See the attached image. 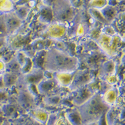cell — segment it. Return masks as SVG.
<instances>
[{
    "label": "cell",
    "instance_id": "cell-3",
    "mask_svg": "<svg viewBox=\"0 0 125 125\" xmlns=\"http://www.w3.org/2000/svg\"><path fill=\"white\" fill-rule=\"evenodd\" d=\"M51 10L53 20L62 25L71 23L76 15L75 8L70 0H54Z\"/></svg>",
    "mask_w": 125,
    "mask_h": 125
},
{
    "label": "cell",
    "instance_id": "cell-18",
    "mask_svg": "<svg viewBox=\"0 0 125 125\" xmlns=\"http://www.w3.org/2000/svg\"><path fill=\"white\" fill-rule=\"evenodd\" d=\"M115 69V65L112 61H108L105 62L102 67V72L106 75H112Z\"/></svg>",
    "mask_w": 125,
    "mask_h": 125
},
{
    "label": "cell",
    "instance_id": "cell-2",
    "mask_svg": "<svg viewBox=\"0 0 125 125\" xmlns=\"http://www.w3.org/2000/svg\"><path fill=\"white\" fill-rule=\"evenodd\" d=\"M109 108V105L104 102L100 94H95L86 103L79 107L83 125L97 123Z\"/></svg>",
    "mask_w": 125,
    "mask_h": 125
},
{
    "label": "cell",
    "instance_id": "cell-22",
    "mask_svg": "<svg viewBox=\"0 0 125 125\" xmlns=\"http://www.w3.org/2000/svg\"><path fill=\"white\" fill-rule=\"evenodd\" d=\"M86 125H98V124H97V123H91V124H87Z\"/></svg>",
    "mask_w": 125,
    "mask_h": 125
},
{
    "label": "cell",
    "instance_id": "cell-23",
    "mask_svg": "<svg viewBox=\"0 0 125 125\" xmlns=\"http://www.w3.org/2000/svg\"><path fill=\"white\" fill-rule=\"evenodd\" d=\"M13 1V2L15 3H16V2H18V1H19L20 0H12Z\"/></svg>",
    "mask_w": 125,
    "mask_h": 125
},
{
    "label": "cell",
    "instance_id": "cell-5",
    "mask_svg": "<svg viewBox=\"0 0 125 125\" xmlns=\"http://www.w3.org/2000/svg\"><path fill=\"white\" fill-rule=\"evenodd\" d=\"M3 17L9 36L14 34L24 22L14 11L3 14Z\"/></svg>",
    "mask_w": 125,
    "mask_h": 125
},
{
    "label": "cell",
    "instance_id": "cell-19",
    "mask_svg": "<svg viewBox=\"0 0 125 125\" xmlns=\"http://www.w3.org/2000/svg\"><path fill=\"white\" fill-rule=\"evenodd\" d=\"M61 98L58 95H52L44 98V103L49 106H55L59 104Z\"/></svg>",
    "mask_w": 125,
    "mask_h": 125
},
{
    "label": "cell",
    "instance_id": "cell-8",
    "mask_svg": "<svg viewBox=\"0 0 125 125\" xmlns=\"http://www.w3.org/2000/svg\"><path fill=\"white\" fill-rule=\"evenodd\" d=\"M58 82L57 80L43 79L37 85L38 92L41 94H47L56 87Z\"/></svg>",
    "mask_w": 125,
    "mask_h": 125
},
{
    "label": "cell",
    "instance_id": "cell-20",
    "mask_svg": "<svg viewBox=\"0 0 125 125\" xmlns=\"http://www.w3.org/2000/svg\"><path fill=\"white\" fill-rule=\"evenodd\" d=\"M2 111L6 115L12 116L16 112V108L13 104H8L4 106Z\"/></svg>",
    "mask_w": 125,
    "mask_h": 125
},
{
    "label": "cell",
    "instance_id": "cell-16",
    "mask_svg": "<svg viewBox=\"0 0 125 125\" xmlns=\"http://www.w3.org/2000/svg\"><path fill=\"white\" fill-rule=\"evenodd\" d=\"M30 10L31 9L28 6L21 5L17 6L16 9L14 8V11L24 21L27 19Z\"/></svg>",
    "mask_w": 125,
    "mask_h": 125
},
{
    "label": "cell",
    "instance_id": "cell-1",
    "mask_svg": "<svg viewBox=\"0 0 125 125\" xmlns=\"http://www.w3.org/2000/svg\"><path fill=\"white\" fill-rule=\"evenodd\" d=\"M79 67V60L74 56L57 48L49 49L46 52L44 67L54 73H73Z\"/></svg>",
    "mask_w": 125,
    "mask_h": 125
},
{
    "label": "cell",
    "instance_id": "cell-10",
    "mask_svg": "<svg viewBox=\"0 0 125 125\" xmlns=\"http://www.w3.org/2000/svg\"><path fill=\"white\" fill-rule=\"evenodd\" d=\"M19 77L17 73L9 72H5L3 74V80L4 87L9 88L16 84Z\"/></svg>",
    "mask_w": 125,
    "mask_h": 125
},
{
    "label": "cell",
    "instance_id": "cell-6",
    "mask_svg": "<svg viewBox=\"0 0 125 125\" xmlns=\"http://www.w3.org/2000/svg\"><path fill=\"white\" fill-rule=\"evenodd\" d=\"M17 101L20 106L24 109H28L33 106L35 99L32 94L26 89L24 88L20 90Z\"/></svg>",
    "mask_w": 125,
    "mask_h": 125
},
{
    "label": "cell",
    "instance_id": "cell-11",
    "mask_svg": "<svg viewBox=\"0 0 125 125\" xmlns=\"http://www.w3.org/2000/svg\"><path fill=\"white\" fill-rule=\"evenodd\" d=\"M66 118L71 125H83L81 117L78 110L69 112L66 114Z\"/></svg>",
    "mask_w": 125,
    "mask_h": 125
},
{
    "label": "cell",
    "instance_id": "cell-15",
    "mask_svg": "<svg viewBox=\"0 0 125 125\" xmlns=\"http://www.w3.org/2000/svg\"><path fill=\"white\" fill-rule=\"evenodd\" d=\"M117 93L115 90L110 89L105 93V95L103 98L104 101L108 105H112L117 100Z\"/></svg>",
    "mask_w": 125,
    "mask_h": 125
},
{
    "label": "cell",
    "instance_id": "cell-7",
    "mask_svg": "<svg viewBox=\"0 0 125 125\" xmlns=\"http://www.w3.org/2000/svg\"><path fill=\"white\" fill-rule=\"evenodd\" d=\"M94 95L95 93L90 89L84 87L80 89V91L73 100V103L76 106L80 107L86 103Z\"/></svg>",
    "mask_w": 125,
    "mask_h": 125
},
{
    "label": "cell",
    "instance_id": "cell-13",
    "mask_svg": "<svg viewBox=\"0 0 125 125\" xmlns=\"http://www.w3.org/2000/svg\"><path fill=\"white\" fill-rule=\"evenodd\" d=\"M21 70H22L21 66L16 57L12 58L6 64L5 70L6 72L18 73Z\"/></svg>",
    "mask_w": 125,
    "mask_h": 125
},
{
    "label": "cell",
    "instance_id": "cell-21",
    "mask_svg": "<svg viewBox=\"0 0 125 125\" xmlns=\"http://www.w3.org/2000/svg\"><path fill=\"white\" fill-rule=\"evenodd\" d=\"M8 35L4 21L3 14L0 15V39H4Z\"/></svg>",
    "mask_w": 125,
    "mask_h": 125
},
{
    "label": "cell",
    "instance_id": "cell-14",
    "mask_svg": "<svg viewBox=\"0 0 125 125\" xmlns=\"http://www.w3.org/2000/svg\"><path fill=\"white\" fill-rule=\"evenodd\" d=\"M15 8L12 0H0V15L12 12Z\"/></svg>",
    "mask_w": 125,
    "mask_h": 125
},
{
    "label": "cell",
    "instance_id": "cell-12",
    "mask_svg": "<svg viewBox=\"0 0 125 125\" xmlns=\"http://www.w3.org/2000/svg\"><path fill=\"white\" fill-rule=\"evenodd\" d=\"M73 75V73H57L56 80L59 84L70 87Z\"/></svg>",
    "mask_w": 125,
    "mask_h": 125
},
{
    "label": "cell",
    "instance_id": "cell-9",
    "mask_svg": "<svg viewBox=\"0 0 125 125\" xmlns=\"http://www.w3.org/2000/svg\"><path fill=\"white\" fill-rule=\"evenodd\" d=\"M44 79L43 72L41 69L31 70L24 75V80L27 84H36Z\"/></svg>",
    "mask_w": 125,
    "mask_h": 125
},
{
    "label": "cell",
    "instance_id": "cell-17",
    "mask_svg": "<svg viewBox=\"0 0 125 125\" xmlns=\"http://www.w3.org/2000/svg\"><path fill=\"white\" fill-rule=\"evenodd\" d=\"M108 3V0H91L89 5L93 9L102 10L107 6Z\"/></svg>",
    "mask_w": 125,
    "mask_h": 125
},
{
    "label": "cell",
    "instance_id": "cell-4",
    "mask_svg": "<svg viewBox=\"0 0 125 125\" xmlns=\"http://www.w3.org/2000/svg\"><path fill=\"white\" fill-rule=\"evenodd\" d=\"M93 80L94 77L88 70H77L74 74L69 87L72 90L80 89L90 84Z\"/></svg>",
    "mask_w": 125,
    "mask_h": 125
},
{
    "label": "cell",
    "instance_id": "cell-24",
    "mask_svg": "<svg viewBox=\"0 0 125 125\" xmlns=\"http://www.w3.org/2000/svg\"><path fill=\"white\" fill-rule=\"evenodd\" d=\"M10 125L8 124H7V123H4V125Z\"/></svg>",
    "mask_w": 125,
    "mask_h": 125
}]
</instances>
